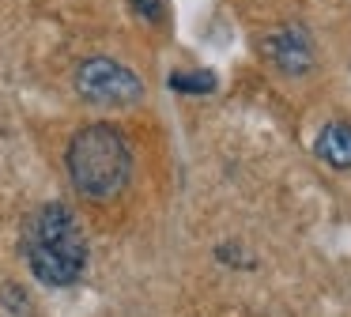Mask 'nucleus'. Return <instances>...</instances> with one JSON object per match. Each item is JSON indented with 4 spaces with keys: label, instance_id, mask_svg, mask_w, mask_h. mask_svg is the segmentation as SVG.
I'll return each mask as SVG.
<instances>
[{
    "label": "nucleus",
    "instance_id": "0eeeda50",
    "mask_svg": "<svg viewBox=\"0 0 351 317\" xmlns=\"http://www.w3.org/2000/svg\"><path fill=\"white\" fill-rule=\"evenodd\" d=\"M129 4H132V12H136L140 19L159 23L162 19V4H167V0H129Z\"/></svg>",
    "mask_w": 351,
    "mask_h": 317
},
{
    "label": "nucleus",
    "instance_id": "f03ea898",
    "mask_svg": "<svg viewBox=\"0 0 351 317\" xmlns=\"http://www.w3.org/2000/svg\"><path fill=\"white\" fill-rule=\"evenodd\" d=\"M64 166L80 196L87 200H114L132 178V148L117 125L95 121L69 140Z\"/></svg>",
    "mask_w": 351,
    "mask_h": 317
},
{
    "label": "nucleus",
    "instance_id": "39448f33",
    "mask_svg": "<svg viewBox=\"0 0 351 317\" xmlns=\"http://www.w3.org/2000/svg\"><path fill=\"white\" fill-rule=\"evenodd\" d=\"M313 155L332 170H351V121H328L317 132Z\"/></svg>",
    "mask_w": 351,
    "mask_h": 317
},
{
    "label": "nucleus",
    "instance_id": "20e7f679",
    "mask_svg": "<svg viewBox=\"0 0 351 317\" xmlns=\"http://www.w3.org/2000/svg\"><path fill=\"white\" fill-rule=\"evenodd\" d=\"M265 53L283 75H306L313 68V42L302 27H287L265 42Z\"/></svg>",
    "mask_w": 351,
    "mask_h": 317
},
{
    "label": "nucleus",
    "instance_id": "f257e3e1",
    "mask_svg": "<svg viewBox=\"0 0 351 317\" xmlns=\"http://www.w3.org/2000/svg\"><path fill=\"white\" fill-rule=\"evenodd\" d=\"M23 253L42 287H72L87 268V238L64 204H42L23 231Z\"/></svg>",
    "mask_w": 351,
    "mask_h": 317
},
{
    "label": "nucleus",
    "instance_id": "423d86ee",
    "mask_svg": "<svg viewBox=\"0 0 351 317\" xmlns=\"http://www.w3.org/2000/svg\"><path fill=\"white\" fill-rule=\"evenodd\" d=\"M170 87L182 91V95H212L219 83H215V72L204 68V72H170Z\"/></svg>",
    "mask_w": 351,
    "mask_h": 317
},
{
    "label": "nucleus",
    "instance_id": "7ed1b4c3",
    "mask_svg": "<svg viewBox=\"0 0 351 317\" xmlns=\"http://www.w3.org/2000/svg\"><path fill=\"white\" fill-rule=\"evenodd\" d=\"M76 91H80V98H87L95 106H136L144 98L140 75L110 57L84 60L76 68Z\"/></svg>",
    "mask_w": 351,
    "mask_h": 317
}]
</instances>
